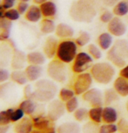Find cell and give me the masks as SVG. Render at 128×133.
<instances>
[{
	"label": "cell",
	"mask_w": 128,
	"mask_h": 133,
	"mask_svg": "<svg viewBox=\"0 0 128 133\" xmlns=\"http://www.w3.org/2000/svg\"><path fill=\"white\" fill-rule=\"evenodd\" d=\"M99 0H76L72 2L69 15L72 20L79 23H91L98 14Z\"/></svg>",
	"instance_id": "obj_1"
},
{
	"label": "cell",
	"mask_w": 128,
	"mask_h": 133,
	"mask_svg": "<svg viewBox=\"0 0 128 133\" xmlns=\"http://www.w3.org/2000/svg\"><path fill=\"white\" fill-rule=\"evenodd\" d=\"M57 87L53 80L39 79L35 83V90L32 91L31 99L40 103L51 102L54 99Z\"/></svg>",
	"instance_id": "obj_2"
},
{
	"label": "cell",
	"mask_w": 128,
	"mask_h": 133,
	"mask_svg": "<svg viewBox=\"0 0 128 133\" xmlns=\"http://www.w3.org/2000/svg\"><path fill=\"white\" fill-rule=\"evenodd\" d=\"M107 58L118 68L125 66L128 60V40L117 39L107 51Z\"/></svg>",
	"instance_id": "obj_3"
},
{
	"label": "cell",
	"mask_w": 128,
	"mask_h": 133,
	"mask_svg": "<svg viewBox=\"0 0 128 133\" xmlns=\"http://www.w3.org/2000/svg\"><path fill=\"white\" fill-rule=\"evenodd\" d=\"M91 74L98 84H108L115 76V69L112 64L107 62L96 63L92 66Z\"/></svg>",
	"instance_id": "obj_4"
},
{
	"label": "cell",
	"mask_w": 128,
	"mask_h": 133,
	"mask_svg": "<svg viewBox=\"0 0 128 133\" xmlns=\"http://www.w3.org/2000/svg\"><path fill=\"white\" fill-rule=\"evenodd\" d=\"M78 54V45L75 41L67 39L63 40L59 44L57 51V58L60 61L70 64L74 61Z\"/></svg>",
	"instance_id": "obj_5"
},
{
	"label": "cell",
	"mask_w": 128,
	"mask_h": 133,
	"mask_svg": "<svg viewBox=\"0 0 128 133\" xmlns=\"http://www.w3.org/2000/svg\"><path fill=\"white\" fill-rule=\"evenodd\" d=\"M47 74L54 82L64 83L67 78V68L66 63L59 59H52L47 66Z\"/></svg>",
	"instance_id": "obj_6"
},
{
	"label": "cell",
	"mask_w": 128,
	"mask_h": 133,
	"mask_svg": "<svg viewBox=\"0 0 128 133\" xmlns=\"http://www.w3.org/2000/svg\"><path fill=\"white\" fill-rule=\"evenodd\" d=\"M93 65V58L89 53L79 52L75 57L72 64V71L74 73L79 74L85 72Z\"/></svg>",
	"instance_id": "obj_7"
},
{
	"label": "cell",
	"mask_w": 128,
	"mask_h": 133,
	"mask_svg": "<svg viewBox=\"0 0 128 133\" xmlns=\"http://www.w3.org/2000/svg\"><path fill=\"white\" fill-rule=\"evenodd\" d=\"M92 81V76L89 72H83L78 74L73 84V91L76 95H83L85 91L91 89Z\"/></svg>",
	"instance_id": "obj_8"
},
{
	"label": "cell",
	"mask_w": 128,
	"mask_h": 133,
	"mask_svg": "<svg viewBox=\"0 0 128 133\" xmlns=\"http://www.w3.org/2000/svg\"><path fill=\"white\" fill-rule=\"evenodd\" d=\"M66 111V104L60 99H53L47 107V117L52 121L56 122L64 116Z\"/></svg>",
	"instance_id": "obj_9"
},
{
	"label": "cell",
	"mask_w": 128,
	"mask_h": 133,
	"mask_svg": "<svg viewBox=\"0 0 128 133\" xmlns=\"http://www.w3.org/2000/svg\"><path fill=\"white\" fill-rule=\"evenodd\" d=\"M84 101L87 102L92 107H103L104 94L97 88H91L82 95Z\"/></svg>",
	"instance_id": "obj_10"
},
{
	"label": "cell",
	"mask_w": 128,
	"mask_h": 133,
	"mask_svg": "<svg viewBox=\"0 0 128 133\" xmlns=\"http://www.w3.org/2000/svg\"><path fill=\"white\" fill-rule=\"evenodd\" d=\"M107 29L114 37H122L126 33V25L119 17H114L111 21L107 24Z\"/></svg>",
	"instance_id": "obj_11"
},
{
	"label": "cell",
	"mask_w": 128,
	"mask_h": 133,
	"mask_svg": "<svg viewBox=\"0 0 128 133\" xmlns=\"http://www.w3.org/2000/svg\"><path fill=\"white\" fill-rule=\"evenodd\" d=\"M59 44V43L57 39L52 36H50L46 39V42L43 46V52L48 59H52L57 55Z\"/></svg>",
	"instance_id": "obj_12"
},
{
	"label": "cell",
	"mask_w": 128,
	"mask_h": 133,
	"mask_svg": "<svg viewBox=\"0 0 128 133\" xmlns=\"http://www.w3.org/2000/svg\"><path fill=\"white\" fill-rule=\"evenodd\" d=\"M27 55H25L23 51H18L17 49H14L13 55L11 57V64L12 69L14 70H22L25 65L27 62Z\"/></svg>",
	"instance_id": "obj_13"
},
{
	"label": "cell",
	"mask_w": 128,
	"mask_h": 133,
	"mask_svg": "<svg viewBox=\"0 0 128 133\" xmlns=\"http://www.w3.org/2000/svg\"><path fill=\"white\" fill-rule=\"evenodd\" d=\"M33 130V121L29 117H24L16 123L14 127L15 133H31Z\"/></svg>",
	"instance_id": "obj_14"
},
{
	"label": "cell",
	"mask_w": 128,
	"mask_h": 133,
	"mask_svg": "<svg viewBox=\"0 0 128 133\" xmlns=\"http://www.w3.org/2000/svg\"><path fill=\"white\" fill-rule=\"evenodd\" d=\"M13 51L14 50L7 44H0V67L6 66L9 62L11 61Z\"/></svg>",
	"instance_id": "obj_15"
},
{
	"label": "cell",
	"mask_w": 128,
	"mask_h": 133,
	"mask_svg": "<svg viewBox=\"0 0 128 133\" xmlns=\"http://www.w3.org/2000/svg\"><path fill=\"white\" fill-rule=\"evenodd\" d=\"M26 77L30 82L37 81L43 74V68L41 65H33L29 64L24 69Z\"/></svg>",
	"instance_id": "obj_16"
},
{
	"label": "cell",
	"mask_w": 128,
	"mask_h": 133,
	"mask_svg": "<svg viewBox=\"0 0 128 133\" xmlns=\"http://www.w3.org/2000/svg\"><path fill=\"white\" fill-rule=\"evenodd\" d=\"M12 27V21L3 17L0 19V41L5 42L10 38L11 30Z\"/></svg>",
	"instance_id": "obj_17"
},
{
	"label": "cell",
	"mask_w": 128,
	"mask_h": 133,
	"mask_svg": "<svg viewBox=\"0 0 128 133\" xmlns=\"http://www.w3.org/2000/svg\"><path fill=\"white\" fill-rule=\"evenodd\" d=\"M40 10H41L43 17H46V18H52L56 16L57 14V5L53 1H46L44 3L41 4L39 5Z\"/></svg>",
	"instance_id": "obj_18"
},
{
	"label": "cell",
	"mask_w": 128,
	"mask_h": 133,
	"mask_svg": "<svg viewBox=\"0 0 128 133\" xmlns=\"http://www.w3.org/2000/svg\"><path fill=\"white\" fill-rule=\"evenodd\" d=\"M42 17L43 15L40 7L36 5V4L30 6L28 11L24 14V18L28 22H31V23H37V22L41 21Z\"/></svg>",
	"instance_id": "obj_19"
},
{
	"label": "cell",
	"mask_w": 128,
	"mask_h": 133,
	"mask_svg": "<svg viewBox=\"0 0 128 133\" xmlns=\"http://www.w3.org/2000/svg\"><path fill=\"white\" fill-rule=\"evenodd\" d=\"M82 129L77 122H65L57 128V133H81Z\"/></svg>",
	"instance_id": "obj_20"
},
{
	"label": "cell",
	"mask_w": 128,
	"mask_h": 133,
	"mask_svg": "<svg viewBox=\"0 0 128 133\" xmlns=\"http://www.w3.org/2000/svg\"><path fill=\"white\" fill-rule=\"evenodd\" d=\"M55 34L60 38H71L74 35V30L72 26L65 23H60L57 25Z\"/></svg>",
	"instance_id": "obj_21"
},
{
	"label": "cell",
	"mask_w": 128,
	"mask_h": 133,
	"mask_svg": "<svg viewBox=\"0 0 128 133\" xmlns=\"http://www.w3.org/2000/svg\"><path fill=\"white\" fill-rule=\"evenodd\" d=\"M102 120L105 124H115L118 121V112L116 109L110 105L103 108Z\"/></svg>",
	"instance_id": "obj_22"
},
{
	"label": "cell",
	"mask_w": 128,
	"mask_h": 133,
	"mask_svg": "<svg viewBox=\"0 0 128 133\" xmlns=\"http://www.w3.org/2000/svg\"><path fill=\"white\" fill-rule=\"evenodd\" d=\"M27 63L29 64H33V65H42L46 63V56L44 55V52L41 51H31L27 54Z\"/></svg>",
	"instance_id": "obj_23"
},
{
	"label": "cell",
	"mask_w": 128,
	"mask_h": 133,
	"mask_svg": "<svg viewBox=\"0 0 128 133\" xmlns=\"http://www.w3.org/2000/svg\"><path fill=\"white\" fill-rule=\"evenodd\" d=\"M114 90L120 97L128 96V79H125L122 77H119L115 79L113 84Z\"/></svg>",
	"instance_id": "obj_24"
},
{
	"label": "cell",
	"mask_w": 128,
	"mask_h": 133,
	"mask_svg": "<svg viewBox=\"0 0 128 133\" xmlns=\"http://www.w3.org/2000/svg\"><path fill=\"white\" fill-rule=\"evenodd\" d=\"M112 35L110 32H103L98 37V44L103 51H108L112 46Z\"/></svg>",
	"instance_id": "obj_25"
},
{
	"label": "cell",
	"mask_w": 128,
	"mask_h": 133,
	"mask_svg": "<svg viewBox=\"0 0 128 133\" xmlns=\"http://www.w3.org/2000/svg\"><path fill=\"white\" fill-rule=\"evenodd\" d=\"M39 27H40V31L43 34H52L56 31L57 25L52 19L46 18L44 17V19H42L40 21Z\"/></svg>",
	"instance_id": "obj_26"
},
{
	"label": "cell",
	"mask_w": 128,
	"mask_h": 133,
	"mask_svg": "<svg viewBox=\"0 0 128 133\" xmlns=\"http://www.w3.org/2000/svg\"><path fill=\"white\" fill-rule=\"evenodd\" d=\"M32 121H33V129H46L54 126V122L52 121L48 117H36L32 118Z\"/></svg>",
	"instance_id": "obj_27"
},
{
	"label": "cell",
	"mask_w": 128,
	"mask_h": 133,
	"mask_svg": "<svg viewBox=\"0 0 128 133\" xmlns=\"http://www.w3.org/2000/svg\"><path fill=\"white\" fill-rule=\"evenodd\" d=\"M10 78H11L14 83L19 85H24L27 84L29 81L26 77L25 71H22V70H14L13 71L11 72L10 75Z\"/></svg>",
	"instance_id": "obj_28"
},
{
	"label": "cell",
	"mask_w": 128,
	"mask_h": 133,
	"mask_svg": "<svg viewBox=\"0 0 128 133\" xmlns=\"http://www.w3.org/2000/svg\"><path fill=\"white\" fill-rule=\"evenodd\" d=\"M19 108L23 110V111L26 115L30 116V115H32L35 112L36 108H37V104L34 100L25 98L19 104Z\"/></svg>",
	"instance_id": "obj_29"
},
{
	"label": "cell",
	"mask_w": 128,
	"mask_h": 133,
	"mask_svg": "<svg viewBox=\"0 0 128 133\" xmlns=\"http://www.w3.org/2000/svg\"><path fill=\"white\" fill-rule=\"evenodd\" d=\"M112 12L117 17H124L128 13V1L121 0L118 2L113 7Z\"/></svg>",
	"instance_id": "obj_30"
},
{
	"label": "cell",
	"mask_w": 128,
	"mask_h": 133,
	"mask_svg": "<svg viewBox=\"0 0 128 133\" xmlns=\"http://www.w3.org/2000/svg\"><path fill=\"white\" fill-rule=\"evenodd\" d=\"M119 97V95L117 93L114 88H110V89L105 90L104 93V104H105V106H108L112 103L118 101Z\"/></svg>",
	"instance_id": "obj_31"
},
{
	"label": "cell",
	"mask_w": 128,
	"mask_h": 133,
	"mask_svg": "<svg viewBox=\"0 0 128 133\" xmlns=\"http://www.w3.org/2000/svg\"><path fill=\"white\" fill-rule=\"evenodd\" d=\"M102 115L103 107H92L89 110V118L94 123L100 124L101 122H103Z\"/></svg>",
	"instance_id": "obj_32"
},
{
	"label": "cell",
	"mask_w": 128,
	"mask_h": 133,
	"mask_svg": "<svg viewBox=\"0 0 128 133\" xmlns=\"http://www.w3.org/2000/svg\"><path fill=\"white\" fill-rule=\"evenodd\" d=\"M90 40H91V36H90V34L88 32L85 31H81L79 32V35L78 36L76 40H75V42H76L78 46L83 47V46L86 45V44H88Z\"/></svg>",
	"instance_id": "obj_33"
},
{
	"label": "cell",
	"mask_w": 128,
	"mask_h": 133,
	"mask_svg": "<svg viewBox=\"0 0 128 133\" xmlns=\"http://www.w3.org/2000/svg\"><path fill=\"white\" fill-rule=\"evenodd\" d=\"M13 109H7L0 111V125H9L11 123V114Z\"/></svg>",
	"instance_id": "obj_34"
},
{
	"label": "cell",
	"mask_w": 128,
	"mask_h": 133,
	"mask_svg": "<svg viewBox=\"0 0 128 133\" xmlns=\"http://www.w3.org/2000/svg\"><path fill=\"white\" fill-rule=\"evenodd\" d=\"M73 117L78 122H84L87 117H89V110L86 108L79 107L73 112Z\"/></svg>",
	"instance_id": "obj_35"
},
{
	"label": "cell",
	"mask_w": 128,
	"mask_h": 133,
	"mask_svg": "<svg viewBox=\"0 0 128 133\" xmlns=\"http://www.w3.org/2000/svg\"><path fill=\"white\" fill-rule=\"evenodd\" d=\"M99 124L92 122V120L86 122L82 128V133H99Z\"/></svg>",
	"instance_id": "obj_36"
},
{
	"label": "cell",
	"mask_w": 128,
	"mask_h": 133,
	"mask_svg": "<svg viewBox=\"0 0 128 133\" xmlns=\"http://www.w3.org/2000/svg\"><path fill=\"white\" fill-rule=\"evenodd\" d=\"M75 92L73 90L71 89H67V88H62L59 91V99L62 100L63 102H67L68 100L72 98L73 97H75Z\"/></svg>",
	"instance_id": "obj_37"
},
{
	"label": "cell",
	"mask_w": 128,
	"mask_h": 133,
	"mask_svg": "<svg viewBox=\"0 0 128 133\" xmlns=\"http://www.w3.org/2000/svg\"><path fill=\"white\" fill-rule=\"evenodd\" d=\"M65 104H66V111L69 112V113H73L75 110L79 108V100H78L76 97H73L72 98L65 103Z\"/></svg>",
	"instance_id": "obj_38"
},
{
	"label": "cell",
	"mask_w": 128,
	"mask_h": 133,
	"mask_svg": "<svg viewBox=\"0 0 128 133\" xmlns=\"http://www.w3.org/2000/svg\"><path fill=\"white\" fill-rule=\"evenodd\" d=\"M88 52L93 59L99 60L102 57V52L100 49L94 44H90L88 45Z\"/></svg>",
	"instance_id": "obj_39"
},
{
	"label": "cell",
	"mask_w": 128,
	"mask_h": 133,
	"mask_svg": "<svg viewBox=\"0 0 128 133\" xmlns=\"http://www.w3.org/2000/svg\"><path fill=\"white\" fill-rule=\"evenodd\" d=\"M20 15L21 14L19 13L17 9L11 8L4 11V17L7 19L11 20V21H16V20H17L20 17Z\"/></svg>",
	"instance_id": "obj_40"
},
{
	"label": "cell",
	"mask_w": 128,
	"mask_h": 133,
	"mask_svg": "<svg viewBox=\"0 0 128 133\" xmlns=\"http://www.w3.org/2000/svg\"><path fill=\"white\" fill-rule=\"evenodd\" d=\"M118 126L115 124H104L99 127V133H116Z\"/></svg>",
	"instance_id": "obj_41"
},
{
	"label": "cell",
	"mask_w": 128,
	"mask_h": 133,
	"mask_svg": "<svg viewBox=\"0 0 128 133\" xmlns=\"http://www.w3.org/2000/svg\"><path fill=\"white\" fill-rule=\"evenodd\" d=\"M24 112L23 111V110L20 109L18 107L17 109L14 110L13 112L11 114V123H17L19 120H21L24 117Z\"/></svg>",
	"instance_id": "obj_42"
},
{
	"label": "cell",
	"mask_w": 128,
	"mask_h": 133,
	"mask_svg": "<svg viewBox=\"0 0 128 133\" xmlns=\"http://www.w3.org/2000/svg\"><path fill=\"white\" fill-rule=\"evenodd\" d=\"M118 131L119 133H128V120L125 118H120L117 124Z\"/></svg>",
	"instance_id": "obj_43"
},
{
	"label": "cell",
	"mask_w": 128,
	"mask_h": 133,
	"mask_svg": "<svg viewBox=\"0 0 128 133\" xmlns=\"http://www.w3.org/2000/svg\"><path fill=\"white\" fill-rule=\"evenodd\" d=\"M113 12H112L111 11H109V10H105L101 13L100 15V20H101V22L105 24H108L111 20L113 18Z\"/></svg>",
	"instance_id": "obj_44"
},
{
	"label": "cell",
	"mask_w": 128,
	"mask_h": 133,
	"mask_svg": "<svg viewBox=\"0 0 128 133\" xmlns=\"http://www.w3.org/2000/svg\"><path fill=\"white\" fill-rule=\"evenodd\" d=\"M11 73L4 67H0V84L6 82L10 78Z\"/></svg>",
	"instance_id": "obj_45"
},
{
	"label": "cell",
	"mask_w": 128,
	"mask_h": 133,
	"mask_svg": "<svg viewBox=\"0 0 128 133\" xmlns=\"http://www.w3.org/2000/svg\"><path fill=\"white\" fill-rule=\"evenodd\" d=\"M29 7H30V5L28 4L27 2H19V3L17 4L16 9L18 11V12L20 14L23 15V14L26 13V11H28Z\"/></svg>",
	"instance_id": "obj_46"
},
{
	"label": "cell",
	"mask_w": 128,
	"mask_h": 133,
	"mask_svg": "<svg viewBox=\"0 0 128 133\" xmlns=\"http://www.w3.org/2000/svg\"><path fill=\"white\" fill-rule=\"evenodd\" d=\"M31 133H57V130L54 126H51L46 129H33Z\"/></svg>",
	"instance_id": "obj_47"
},
{
	"label": "cell",
	"mask_w": 128,
	"mask_h": 133,
	"mask_svg": "<svg viewBox=\"0 0 128 133\" xmlns=\"http://www.w3.org/2000/svg\"><path fill=\"white\" fill-rule=\"evenodd\" d=\"M17 3V0H2V5L4 10H9L13 8Z\"/></svg>",
	"instance_id": "obj_48"
},
{
	"label": "cell",
	"mask_w": 128,
	"mask_h": 133,
	"mask_svg": "<svg viewBox=\"0 0 128 133\" xmlns=\"http://www.w3.org/2000/svg\"><path fill=\"white\" fill-rule=\"evenodd\" d=\"M99 2L106 7H114L115 4L119 2V0H99Z\"/></svg>",
	"instance_id": "obj_49"
},
{
	"label": "cell",
	"mask_w": 128,
	"mask_h": 133,
	"mask_svg": "<svg viewBox=\"0 0 128 133\" xmlns=\"http://www.w3.org/2000/svg\"><path fill=\"white\" fill-rule=\"evenodd\" d=\"M32 89H31V85H26L24 89V97L25 98H28V99H31V95H32Z\"/></svg>",
	"instance_id": "obj_50"
},
{
	"label": "cell",
	"mask_w": 128,
	"mask_h": 133,
	"mask_svg": "<svg viewBox=\"0 0 128 133\" xmlns=\"http://www.w3.org/2000/svg\"><path fill=\"white\" fill-rule=\"evenodd\" d=\"M119 76L124 77L125 79H128V64H126L125 66H124L123 68H121L119 71Z\"/></svg>",
	"instance_id": "obj_51"
},
{
	"label": "cell",
	"mask_w": 128,
	"mask_h": 133,
	"mask_svg": "<svg viewBox=\"0 0 128 133\" xmlns=\"http://www.w3.org/2000/svg\"><path fill=\"white\" fill-rule=\"evenodd\" d=\"M9 129V125H0V133H7Z\"/></svg>",
	"instance_id": "obj_52"
},
{
	"label": "cell",
	"mask_w": 128,
	"mask_h": 133,
	"mask_svg": "<svg viewBox=\"0 0 128 133\" xmlns=\"http://www.w3.org/2000/svg\"><path fill=\"white\" fill-rule=\"evenodd\" d=\"M46 1H49V0H33L34 4H39V5H40L41 4L44 3V2H46Z\"/></svg>",
	"instance_id": "obj_53"
},
{
	"label": "cell",
	"mask_w": 128,
	"mask_h": 133,
	"mask_svg": "<svg viewBox=\"0 0 128 133\" xmlns=\"http://www.w3.org/2000/svg\"><path fill=\"white\" fill-rule=\"evenodd\" d=\"M4 11H0V19L4 17Z\"/></svg>",
	"instance_id": "obj_54"
},
{
	"label": "cell",
	"mask_w": 128,
	"mask_h": 133,
	"mask_svg": "<svg viewBox=\"0 0 128 133\" xmlns=\"http://www.w3.org/2000/svg\"><path fill=\"white\" fill-rule=\"evenodd\" d=\"M0 11H4L3 5H2V0H0Z\"/></svg>",
	"instance_id": "obj_55"
},
{
	"label": "cell",
	"mask_w": 128,
	"mask_h": 133,
	"mask_svg": "<svg viewBox=\"0 0 128 133\" xmlns=\"http://www.w3.org/2000/svg\"><path fill=\"white\" fill-rule=\"evenodd\" d=\"M125 107H126V110H127V111H128V99H127V101H126V104H125Z\"/></svg>",
	"instance_id": "obj_56"
},
{
	"label": "cell",
	"mask_w": 128,
	"mask_h": 133,
	"mask_svg": "<svg viewBox=\"0 0 128 133\" xmlns=\"http://www.w3.org/2000/svg\"><path fill=\"white\" fill-rule=\"evenodd\" d=\"M19 1H20V2H27V3H28L30 0H19Z\"/></svg>",
	"instance_id": "obj_57"
},
{
	"label": "cell",
	"mask_w": 128,
	"mask_h": 133,
	"mask_svg": "<svg viewBox=\"0 0 128 133\" xmlns=\"http://www.w3.org/2000/svg\"><path fill=\"white\" fill-rule=\"evenodd\" d=\"M127 36H128V34H127Z\"/></svg>",
	"instance_id": "obj_58"
}]
</instances>
